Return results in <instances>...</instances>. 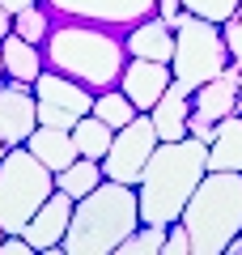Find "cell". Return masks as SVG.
Wrapping results in <instances>:
<instances>
[{
	"label": "cell",
	"instance_id": "8",
	"mask_svg": "<svg viewBox=\"0 0 242 255\" xmlns=\"http://www.w3.org/2000/svg\"><path fill=\"white\" fill-rule=\"evenodd\" d=\"M30 90H34L38 124H47V128H64V132H72V124H77L81 115H90V107H94V90H85L81 81L55 73V68H43Z\"/></svg>",
	"mask_w": 242,
	"mask_h": 255
},
{
	"label": "cell",
	"instance_id": "20",
	"mask_svg": "<svg viewBox=\"0 0 242 255\" xmlns=\"http://www.w3.org/2000/svg\"><path fill=\"white\" fill-rule=\"evenodd\" d=\"M102 179H107V174H102V166L94 162V157H81V153H77V162L64 166V170L55 174V187L68 191L72 200H81V196H85V191H94Z\"/></svg>",
	"mask_w": 242,
	"mask_h": 255
},
{
	"label": "cell",
	"instance_id": "25",
	"mask_svg": "<svg viewBox=\"0 0 242 255\" xmlns=\"http://www.w3.org/2000/svg\"><path fill=\"white\" fill-rule=\"evenodd\" d=\"M221 34H225V47H230V60L242 68V0H238V9L221 21Z\"/></svg>",
	"mask_w": 242,
	"mask_h": 255
},
{
	"label": "cell",
	"instance_id": "18",
	"mask_svg": "<svg viewBox=\"0 0 242 255\" xmlns=\"http://www.w3.org/2000/svg\"><path fill=\"white\" fill-rule=\"evenodd\" d=\"M208 170H242V115L217 119L208 140Z\"/></svg>",
	"mask_w": 242,
	"mask_h": 255
},
{
	"label": "cell",
	"instance_id": "7",
	"mask_svg": "<svg viewBox=\"0 0 242 255\" xmlns=\"http://www.w3.org/2000/svg\"><path fill=\"white\" fill-rule=\"evenodd\" d=\"M242 111V68L238 64H225L217 77H208L204 85H196L191 90V115H187V136L196 140H213V128L217 119L225 115H238Z\"/></svg>",
	"mask_w": 242,
	"mask_h": 255
},
{
	"label": "cell",
	"instance_id": "17",
	"mask_svg": "<svg viewBox=\"0 0 242 255\" xmlns=\"http://www.w3.org/2000/svg\"><path fill=\"white\" fill-rule=\"evenodd\" d=\"M0 64H4V77H9V81H21V85H34V77L47 68L38 43H26V38H17L13 30L0 38Z\"/></svg>",
	"mask_w": 242,
	"mask_h": 255
},
{
	"label": "cell",
	"instance_id": "31",
	"mask_svg": "<svg viewBox=\"0 0 242 255\" xmlns=\"http://www.w3.org/2000/svg\"><path fill=\"white\" fill-rule=\"evenodd\" d=\"M4 149H9V145H4V140H0V157H4Z\"/></svg>",
	"mask_w": 242,
	"mask_h": 255
},
{
	"label": "cell",
	"instance_id": "12",
	"mask_svg": "<svg viewBox=\"0 0 242 255\" xmlns=\"http://www.w3.org/2000/svg\"><path fill=\"white\" fill-rule=\"evenodd\" d=\"M174 81L170 64L161 60H140V55H127L123 73H119V90L127 94V102H132L136 111H149L153 102L166 94V85Z\"/></svg>",
	"mask_w": 242,
	"mask_h": 255
},
{
	"label": "cell",
	"instance_id": "3",
	"mask_svg": "<svg viewBox=\"0 0 242 255\" xmlns=\"http://www.w3.org/2000/svg\"><path fill=\"white\" fill-rule=\"evenodd\" d=\"M136 226H140L136 187L102 179L94 191H85L72 204V221L60 238V251L64 255H111V251H119V243Z\"/></svg>",
	"mask_w": 242,
	"mask_h": 255
},
{
	"label": "cell",
	"instance_id": "23",
	"mask_svg": "<svg viewBox=\"0 0 242 255\" xmlns=\"http://www.w3.org/2000/svg\"><path fill=\"white\" fill-rule=\"evenodd\" d=\"M47 30H51V13H47L43 4H30V9L13 13V34L26 38V43H43Z\"/></svg>",
	"mask_w": 242,
	"mask_h": 255
},
{
	"label": "cell",
	"instance_id": "33",
	"mask_svg": "<svg viewBox=\"0 0 242 255\" xmlns=\"http://www.w3.org/2000/svg\"><path fill=\"white\" fill-rule=\"evenodd\" d=\"M238 115H242V111H238Z\"/></svg>",
	"mask_w": 242,
	"mask_h": 255
},
{
	"label": "cell",
	"instance_id": "29",
	"mask_svg": "<svg viewBox=\"0 0 242 255\" xmlns=\"http://www.w3.org/2000/svg\"><path fill=\"white\" fill-rule=\"evenodd\" d=\"M9 30H13V13H9V9H4V4H0V38L9 34Z\"/></svg>",
	"mask_w": 242,
	"mask_h": 255
},
{
	"label": "cell",
	"instance_id": "16",
	"mask_svg": "<svg viewBox=\"0 0 242 255\" xmlns=\"http://www.w3.org/2000/svg\"><path fill=\"white\" fill-rule=\"evenodd\" d=\"M26 149H30V153H34L51 174H60L64 166L77 162V140H72V132H64V128H47V124H38L34 132L26 136Z\"/></svg>",
	"mask_w": 242,
	"mask_h": 255
},
{
	"label": "cell",
	"instance_id": "32",
	"mask_svg": "<svg viewBox=\"0 0 242 255\" xmlns=\"http://www.w3.org/2000/svg\"><path fill=\"white\" fill-rule=\"evenodd\" d=\"M0 238H4V230H0Z\"/></svg>",
	"mask_w": 242,
	"mask_h": 255
},
{
	"label": "cell",
	"instance_id": "9",
	"mask_svg": "<svg viewBox=\"0 0 242 255\" xmlns=\"http://www.w3.org/2000/svg\"><path fill=\"white\" fill-rule=\"evenodd\" d=\"M153 145H157L153 119L140 111V115L127 119L123 128H115L111 149L102 153V162H98V166H102V174H107V179H115V183H127V187H136V183H140V170L149 166Z\"/></svg>",
	"mask_w": 242,
	"mask_h": 255
},
{
	"label": "cell",
	"instance_id": "28",
	"mask_svg": "<svg viewBox=\"0 0 242 255\" xmlns=\"http://www.w3.org/2000/svg\"><path fill=\"white\" fill-rule=\"evenodd\" d=\"M0 4H4L9 13H21V9H30V4H38V0H0Z\"/></svg>",
	"mask_w": 242,
	"mask_h": 255
},
{
	"label": "cell",
	"instance_id": "4",
	"mask_svg": "<svg viewBox=\"0 0 242 255\" xmlns=\"http://www.w3.org/2000/svg\"><path fill=\"white\" fill-rule=\"evenodd\" d=\"M179 226L191 238V255H221L242 234V170H208L183 204Z\"/></svg>",
	"mask_w": 242,
	"mask_h": 255
},
{
	"label": "cell",
	"instance_id": "21",
	"mask_svg": "<svg viewBox=\"0 0 242 255\" xmlns=\"http://www.w3.org/2000/svg\"><path fill=\"white\" fill-rule=\"evenodd\" d=\"M90 111L102 119V124H111V128H123L127 119L140 115V111L127 102V94L119 90V85H111V90H98V94H94V107H90Z\"/></svg>",
	"mask_w": 242,
	"mask_h": 255
},
{
	"label": "cell",
	"instance_id": "15",
	"mask_svg": "<svg viewBox=\"0 0 242 255\" xmlns=\"http://www.w3.org/2000/svg\"><path fill=\"white\" fill-rule=\"evenodd\" d=\"M144 115L153 119V132H157V140H179V136H187L191 90H183L179 81H170V85H166V94H161V98L153 102Z\"/></svg>",
	"mask_w": 242,
	"mask_h": 255
},
{
	"label": "cell",
	"instance_id": "6",
	"mask_svg": "<svg viewBox=\"0 0 242 255\" xmlns=\"http://www.w3.org/2000/svg\"><path fill=\"white\" fill-rule=\"evenodd\" d=\"M225 64H230V47H225L221 26L183 9V17L174 21V55H170L174 81L183 90H196L208 77H217Z\"/></svg>",
	"mask_w": 242,
	"mask_h": 255
},
{
	"label": "cell",
	"instance_id": "11",
	"mask_svg": "<svg viewBox=\"0 0 242 255\" xmlns=\"http://www.w3.org/2000/svg\"><path fill=\"white\" fill-rule=\"evenodd\" d=\"M72 204H77V200H72L68 191L55 187L51 196L38 204V213L26 221L21 238H26L38 255H64L60 251V238H64V230H68V221H72Z\"/></svg>",
	"mask_w": 242,
	"mask_h": 255
},
{
	"label": "cell",
	"instance_id": "27",
	"mask_svg": "<svg viewBox=\"0 0 242 255\" xmlns=\"http://www.w3.org/2000/svg\"><path fill=\"white\" fill-rule=\"evenodd\" d=\"M153 13H157L166 26H174V21L183 17V4H179V0H157V9H153Z\"/></svg>",
	"mask_w": 242,
	"mask_h": 255
},
{
	"label": "cell",
	"instance_id": "30",
	"mask_svg": "<svg viewBox=\"0 0 242 255\" xmlns=\"http://www.w3.org/2000/svg\"><path fill=\"white\" fill-rule=\"evenodd\" d=\"M0 85H4V64H0Z\"/></svg>",
	"mask_w": 242,
	"mask_h": 255
},
{
	"label": "cell",
	"instance_id": "24",
	"mask_svg": "<svg viewBox=\"0 0 242 255\" xmlns=\"http://www.w3.org/2000/svg\"><path fill=\"white\" fill-rule=\"evenodd\" d=\"M179 4L187 13H196V17H204V21H217V26L238 9V0H179Z\"/></svg>",
	"mask_w": 242,
	"mask_h": 255
},
{
	"label": "cell",
	"instance_id": "26",
	"mask_svg": "<svg viewBox=\"0 0 242 255\" xmlns=\"http://www.w3.org/2000/svg\"><path fill=\"white\" fill-rule=\"evenodd\" d=\"M161 255H191V238L187 230L174 221V226H166V243H161Z\"/></svg>",
	"mask_w": 242,
	"mask_h": 255
},
{
	"label": "cell",
	"instance_id": "14",
	"mask_svg": "<svg viewBox=\"0 0 242 255\" xmlns=\"http://www.w3.org/2000/svg\"><path fill=\"white\" fill-rule=\"evenodd\" d=\"M123 47H127V55L170 64V55H174V26H166L157 13H149L144 21H136V26L123 30Z\"/></svg>",
	"mask_w": 242,
	"mask_h": 255
},
{
	"label": "cell",
	"instance_id": "1",
	"mask_svg": "<svg viewBox=\"0 0 242 255\" xmlns=\"http://www.w3.org/2000/svg\"><path fill=\"white\" fill-rule=\"evenodd\" d=\"M208 174V145L196 136L157 140L149 153V166L136 183V204H140L144 226H174L183 204L191 200L196 183Z\"/></svg>",
	"mask_w": 242,
	"mask_h": 255
},
{
	"label": "cell",
	"instance_id": "10",
	"mask_svg": "<svg viewBox=\"0 0 242 255\" xmlns=\"http://www.w3.org/2000/svg\"><path fill=\"white\" fill-rule=\"evenodd\" d=\"M43 9L51 13V21H94L107 30H127L149 17L157 0H47Z\"/></svg>",
	"mask_w": 242,
	"mask_h": 255
},
{
	"label": "cell",
	"instance_id": "5",
	"mask_svg": "<svg viewBox=\"0 0 242 255\" xmlns=\"http://www.w3.org/2000/svg\"><path fill=\"white\" fill-rule=\"evenodd\" d=\"M51 191H55V174L26 145H9L0 157V230L21 234Z\"/></svg>",
	"mask_w": 242,
	"mask_h": 255
},
{
	"label": "cell",
	"instance_id": "2",
	"mask_svg": "<svg viewBox=\"0 0 242 255\" xmlns=\"http://www.w3.org/2000/svg\"><path fill=\"white\" fill-rule=\"evenodd\" d=\"M43 47H47V68L81 81L94 94L119 85V73L127 64V47L119 30L94 26V21H51Z\"/></svg>",
	"mask_w": 242,
	"mask_h": 255
},
{
	"label": "cell",
	"instance_id": "13",
	"mask_svg": "<svg viewBox=\"0 0 242 255\" xmlns=\"http://www.w3.org/2000/svg\"><path fill=\"white\" fill-rule=\"evenodd\" d=\"M34 128H38L34 90L4 77V85H0V140L4 145H26V136Z\"/></svg>",
	"mask_w": 242,
	"mask_h": 255
},
{
	"label": "cell",
	"instance_id": "22",
	"mask_svg": "<svg viewBox=\"0 0 242 255\" xmlns=\"http://www.w3.org/2000/svg\"><path fill=\"white\" fill-rule=\"evenodd\" d=\"M161 243H166V226H144L140 221L119 243V255H161Z\"/></svg>",
	"mask_w": 242,
	"mask_h": 255
},
{
	"label": "cell",
	"instance_id": "19",
	"mask_svg": "<svg viewBox=\"0 0 242 255\" xmlns=\"http://www.w3.org/2000/svg\"><path fill=\"white\" fill-rule=\"evenodd\" d=\"M111 136H115V128L102 124L98 115H81L77 124H72V140H77V153L81 157H94V162H102V153L111 149Z\"/></svg>",
	"mask_w": 242,
	"mask_h": 255
}]
</instances>
